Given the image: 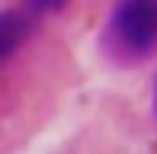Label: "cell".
<instances>
[{
    "label": "cell",
    "instance_id": "cell-1",
    "mask_svg": "<svg viewBox=\"0 0 157 154\" xmlns=\"http://www.w3.org/2000/svg\"><path fill=\"white\" fill-rule=\"evenodd\" d=\"M109 52L122 61H141L157 48V0H119L109 16Z\"/></svg>",
    "mask_w": 157,
    "mask_h": 154
},
{
    "label": "cell",
    "instance_id": "cell-2",
    "mask_svg": "<svg viewBox=\"0 0 157 154\" xmlns=\"http://www.w3.org/2000/svg\"><path fill=\"white\" fill-rule=\"evenodd\" d=\"M26 32H29V23H26L23 13H13V10L0 13V61L10 58V55L23 45Z\"/></svg>",
    "mask_w": 157,
    "mask_h": 154
},
{
    "label": "cell",
    "instance_id": "cell-3",
    "mask_svg": "<svg viewBox=\"0 0 157 154\" xmlns=\"http://www.w3.org/2000/svg\"><path fill=\"white\" fill-rule=\"evenodd\" d=\"M61 0H35V6H39V10H48V6H58Z\"/></svg>",
    "mask_w": 157,
    "mask_h": 154
},
{
    "label": "cell",
    "instance_id": "cell-4",
    "mask_svg": "<svg viewBox=\"0 0 157 154\" xmlns=\"http://www.w3.org/2000/svg\"><path fill=\"white\" fill-rule=\"evenodd\" d=\"M154 116H157V83H154Z\"/></svg>",
    "mask_w": 157,
    "mask_h": 154
}]
</instances>
